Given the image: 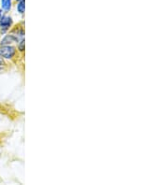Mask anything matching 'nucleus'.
I'll list each match as a JSON object with an SVG mask.
<instances>
[{
	"mask_svg": "<svg viewBox=\"0 0 168 185\" xmlns=\"http://www.w3.org/2000/svg\"><path fill=\"white\" fill-rule=\"evenodd\" d=\"M16 53V49L15 47L9 46V45H4L0 46V55L3 58L6 59H11Z\"/></svg>",
	"mask_w": 168,
	"mask_h": 185,
	"instance_id": "nucleus-1",
	"label": "nucleus"
},
{
	"mask_svg": "<svg viewBox=\"0 0 168 185\" xmlns=\"http://www.w3.org/2000/svg\"><path fill=\"white\" fill-rule=\"evenodd\" d=\"M11 24H12V19L10 17L4 16L0 19V27L3 32L7 31Z\"/></svg>",
	"mask_w": 168,
	"mask_h": 185,
	"instance_id": "nucleus-2",
	"label": "nucleus"
},
{
	"mask_svg": "<svg viewBox=\"0 0 168 185\" xmlns=\"http://www.w3.org/2000/svg\"><path fill=\"white\" fill-rule=\"evenodd\" d=\"M19 40L18 37L14 36V35H7L0 42V46H4V45H9L11 43H15Z\"/></svg>",
	"mask_w": 168,
	"mask_h": 185,
	"instance_id": "nucleus-3",
	"label": "nucleus"
},
{
	"mask_svg": "<svg viewBox=\"0 0 168 185\" xmlns=\"http://www.w3.org/2000/svg\"><path fill=\"white\" fill-rule=\"evenodd\" d=\"M17 9L21 14L24 13V9H25V1L24 0L19 1V4L17 5Z\"/></svg>",
	"mask_w": 168,
	"mask_h": 185,
	"instance_id": "nucleus-4",
	"label": "nucleus"
},
{
	"mask_svg": "<svg viewBox=\"0 0 168 185\" xmlns=\"http://www.w3.org/2000/svg\"><path fill=\"white\" fill-rule=\"evenodd\" d=\"M1 4H2V7L6 11H8L11 7V0H1Z\"/></svg>",
	"mask_w": 168,
	"mask_h": 185,
	"instance_id": "nucleus-5",
	"label": "nucleus"
},
{
	"mask_svg": "<svg viewBox=\"0 0 168 185\" xmlns=\"http://www.w3.org/2000/svg\"><path fill=\"white\" fill-rule=\"evenodd\" d=\"M18 48H19V50H20L21 51H24V39H22V40L20 41Z\"/></svg>",
	"mask_w": 168,
	"mask_h": 185,
	"instance_id": "nucleus-6",
	"label": "nucleus"
},
{
	"mask_svg": "<svg viewBox=\"0 0 168 185\" xmlns=\"http://www.w3.org/2000/svg\"><path fill=\"white\" fill-rule=\"evenodd\" d=\"M4 64H5V62H4V59H3V57L0 55V66H2Z\"/></svg>",
	"mask_w": 168,
	"mask_h": 185,
	"instance_id": "nucleus-7",
	"label": "nucleus"
},
{
	"mask_svg": "<svg viewBox=\"0 0 168 185\" xmlns=\"http://www.w3.org/2000/svg\"><path fill=\"white\" fill-rule=\"evenodd\" d=\"M1 16H2V11H1V9H0V19H1Z\"/></svg>",
	"mask_w": 168,
	"mask_h": 185,
	"instance_id": "nucleus-8",
	"label": "nucleus"
},
{
	"mask_svg": "<svg viewBox=\"0 0 168 185\" xmlns=\"http://www.w3.org/2000/svg\"><path fill=\"white\" fill-rule=\"evenodd\" d=\"M0 71H1V68H0Z\"/></svg>",
	"mask_w": 168,
	"mask_h": 185,
	"instance_id": "nucleus-9",
	"label": "nucleus"
},
{
	"mask_svg": "<svg viewBox=\"0 0 168 185\" xmlns=\"http://www.w3.org/2000/svg\"><path fill=\"white\" fill-rule=\"evenodd\" d=\"M17 1H20V0H17Z\"/></svg>",
	"mask_w": 168,
	"mask_h": 185,
	"instance_id": "nucleus-10",
	"label": "nucleus"
}]
</instances>
